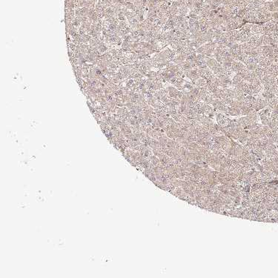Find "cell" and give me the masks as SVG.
Here are the masks:
<instances>
[{
  "mask_svg": "<svg viewBox=\"0 0 278 278\" xmlns=\"http://www.w3.org/2000/svg\"><path fill=\"white\" fill-rule=\"evenodd\" d=\"M184 72L185 75H186L189 80H191V82L194 85L195 84L197 80L201 77H200V72H199L198 68H194L189 69V70H184Z\"/></svg>",
  "mask_w": 278,
  "mask_h": 278,
  "instance_id": "obj_1",
  "label": "cell"
},
{
  "mask_svg": "<svg viewBox=\"0 0 278 278\" xmlns=\"http://www.w3.org/2000/svg\"><path fill=\"white\" fill-rule=\"evenodd\" d=\"M269 105V101L265 98H261V97H258L256 99V102L253 105V108L255 111H260L261 109H263L266 107L268 106Z\"/></svg>",
  "mask_w": 278,
  "mask_h": 278,
  "instance_id": "obj_2",
  "label": "cell"
},
{
  "mask_svg": "<svg viewBox=\"0 0 278 278\" xmlns=\"http://www.w3.org/2000/svg\"><path fill=\"white\" fill-rule=\"evenodd\" d=\"M243 64L246 66L248 70H254L256 69V68L257 67L258 65V63L257 60L256 58L255 57H252V56H248L245 59V60L244 61Z\"/></svg>",
  "mask_w": 278,
  "mask_h": 278,
  "instance_id": "obj_3",
  "label": "cell"
},
{
  "mask_svg": "<svg viewBox=\"0 0 278 278\" xmlns=\"http://www.w3.org/2000/svg\"><path fill=\"white\" fill-rule=\"evenodd\" d=\"M167 91L168 93H169V97L180 101V99L182 98L183 94V93L181 91H180V90H178L177 88H175V87H169L167 88Z\"/></svg>",
  "mask_w": 278,
  "mask_h": 278,
  "instance_id": "obj_4",
  "label": "cell"
},
{
  "mask_svg": "<svg viewBox=\"0 0 278 278\" xmlns=\"http://www.w3.org/2000/svg\"><path fill=\"white\" fill-rule=\"evenodd\" d=\"M245 67H246V66H245L242 62L239 61V60H235L231 63V69H232L233 71H235L236 74L240 71V70H242L243 68H245Z\"/></svg>",
  "mask_w": 278,
  "mask_h": 278,
  "instance_id": "obj_5",
  "label": "cell"
},
{
  "mask_svg": "<svg viewBox=\"0 0 278 278\" xmlns=\"http://www.w3.org/2000/svg\"><path fill=\"white\" fill-rule=\"evenodd\" d=\"M205 63H206L208 67L212 71L220 65V63H219L216 59L210 58L208 57V56H207L206 59H205Z\"/></svg>",
  "mask_w": 278,
  "mask_h": 278,
  "instance_id": "obj_6",
  "label": "cell"
},
{
  "mask_svg": "<svg viewBox=\"0 0 278 278\" xmlns=\"http://www.w3.org/2000/svg\"><path fill=\"white\" fill-rule=\"evenodd\" d=\"M251 32L254 34H262L263 33V26L260 24H253L251 29Z\"/></svg>",
  "mask_w": 278,
  "mask_h": 278,
  "instance_id": "obj_7",
  "label": "cell"
},
{
  "mask_svg": "<svg viewBox=\"0 0 278 278\" xmlns=\"http://www.w3.org/2000/svg\"><path fill=\"white\" fill-rule=\"evenodd\" d=\"M194 85L196 87H197L200 89H203V88H208V82L205 79H203V77H200V79L197 80V82H195Z\"/></svg>",
  "mask_w": 278,
  "mask_h": 278,
  "instance_id": "obj_8",
  "label": "cell"
},
{
  "mask_svg": "<svg viewBox=\"0 0 278 278\" xmlns=\"http://www.w3.org/2000/svg\"><path fill=\"white\" fill-rule=\"evenodd\" d=\"M186 57H187V56L183 54H177V56L173 59L172 62L174 63L175 64L181 66L182 65H183V63L186 60Z\"/></svg>",
  "mask_w": 278,
  "mask_h": 278,
  "instance_id": "obj_9",
  "label": "cell"
},
{
  "mask_svg": "<svg viewBox=\"0 0 278 278\" xmlns=\"http://www.w3.org/2000/svg\"><path fill=\"white\" fill-rule=\"evenodd\" d=\"M242 81H243V79L242 78V77H241L240 75H239L238 74H236L235 75V77H233V79H232L233 85L235 87V86L237 85L239 83H240L241 82H242Z\"/></svg>",
  "mask_w": 278,
  "mask_h": 278,
  "instance_id": "obj_10",
  "label": "cell"
},
{
  "mask_svg": "<svg viewBox=\"0 0 278 278\" xmlns=\"http://www.w3.org/2000/svg\"><path fill=\"white\" fill-rule=\"evenodd\" d=\"M272 19L275 20L276 22H278V11H275V12H272Z\"/></svg>",
  "mask_w": 278,
  "mask_h": 278,
  "instance_id": "obj_11",
  "label": "cell"
},
{
  "mask_svg": "<svg viewBox=\"0 0 278 278\" xmlns=\"http://www.w3.org/2000/svg\"><path fill=\"white\" fill-rule=\"evenodd\" d=\"M276 82H277V84L278 85V77L276 78Z\"/></svg>",
  "mask_w": 278,
  "mask_h": 278,
  "instance_id": "obj_12",
  "label": "cell"
}]
</instances>
